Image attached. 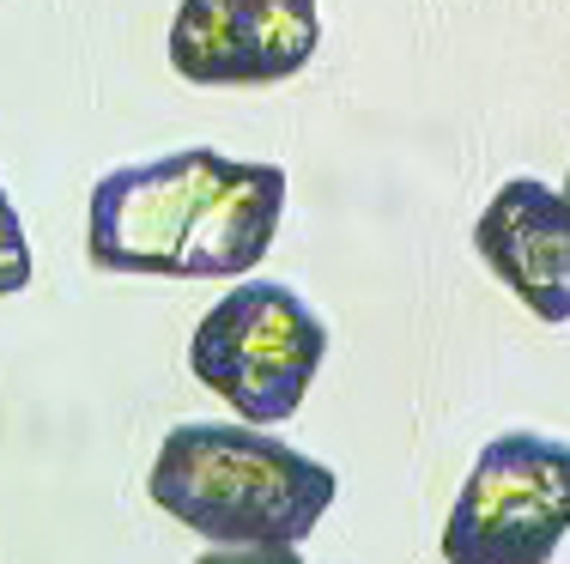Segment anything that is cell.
I'll use <instances>...</instances> for the list:
<instances>
[{"label":"cell","mask_w":570,"mask_h":564,"mask_svg":"<svg viewBox=\"0 0 570 564\" xmlns=\"http://www.w3.org/2000/svg\"><path fill=\"white\" fill-rule=\"evenodd\" d=\"M285 219V170L176 146L121 165L91 188L86 255L98 274L134 279H243L262 267Z\"/></svg>","instance_id":"cell-1"},{"label":"cell","mask_w":570,"mask_h":564,"mask_svg":"<svg viewBox=\"0 0 570 564\" xmlns=\"http://www.w3.org/2000/svg\"><path fill=\"white\" fill-rule=\"evenodd\" d=\"M146 492L213 546H304L341 498V474L274 425L188 419L158 443Z\"/></svg>","instance_id":"cell-2"},{"label":"cell","mask_w":570,"mask_h":564,"mask_svg":"<svg viewBox=\"0 0 570 564\" xmlns=\"http://www.w3.org/2000/svg\"><path fill=\"white\" fill-rule=\"evenodd\" d=\"M328 358L322 316L279 279H249L213 304L188 334V370L225 400L243 425H285L304 407Z\"/></svg>","instance_id":"cell-3"},{"label":"cell","mask_w":570,"mask_h":564,"mask_svg":"<svg viewBox=\"0 0 570 564\" xmlns=\"http://www.w3.org/2000/svg\"><path fill=\"white\" fill-rule=\"evenodd\" d=\"M570 534V443L547 432H498L473 455L450 522V564H552Z\"/></svg>","instance_id":"cell-4"},{"label":"cell","mask_w":570,"mask_h":564,"mask_svg":"<svg viewBox=\"0 0 570 564\" xmlns=\"http://www.w3.org/2000/svg\"><path fill=\"white\" fill-rule=\"evenodd\" d=\"M322 49L316 0H183L170 19V67L188 86H279Z\"/></svg>","instance_id":"cell-5"},{"label":"cell","mask_w":570,"mask_h":564,"mask_svg":"<svg viewBox=\"0 0 570 564\" xmlns=\"http://www.w3.org/2000/svg\"><path fill=\"white\" fill-rule=\"evenodd\" d=\"M473 249L528 316L570 321V212L540 177H510L473 219Z\"/></svg>","instance_id":"cell-6"},{"label":"cell","mask_w":570,"mask_h":564,"mask_svg":"<svg viewBox=\"0 0 570 564\" xmlns=\"http://www.w3.org/2000/svg\"><path fill=\"white\" fill-rule=\"evenodd\" d=\"M31 286V237H24V219L19 207L7 200V188H0V298H12V291Z\"/></svg>","instance_id":"cell-7"},{"label":"cell","mask_w":570,"mask_h":564,"mask_svg":"<svg viewBox=\"0 0 570 564\" xmlns=\"http://www.w3.org/2000/svg\"><path fill=\"white\" fill-rule=\"evenodd\" d=\"M195 564H304L297 546H207Z\"/></svg>","instance_id":"cell-8"},{"label":"cell","mask_w":570,"mask_h":564,"mask_svg":"<svg viewBox=\"0 0 570 564\" xmlns=\"http://www.w3.org/2000/svg\"><path fill=\"white\" fill-rule=\"evenodd\" d=\"M559 195H564V212H570V177H564V188H559Z\"/></svg>","instance_id":"cell-9"}]
</instances>
